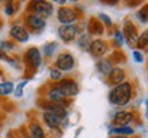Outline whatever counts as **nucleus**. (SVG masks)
<instances>
[{"mask_svg": "<svg viewBox=\"0 0 148 138\" xmlns=\"http://www.w3.org/2000/svg\"><path fill=\"white\" fill-rule=\"evenodd\" d=\"M133 96V86L130 82H122L119 85L114 86L110 90L108 94V100L112 105H126L127 103L130 101Z\"/></svg>", "mask_w": 148, "mask_h": 138, "instance_id": "nucleus-1", "label": "nucleus"}, {"mask_svg": "<svg viewBox=\"0 0 148 138\" xmlns=\"http://www.w3.org/2000/svg\"><path fill=\"white\" fill-rule=\"evenodd\" d=\"M29 10L32 11V14L41 16L42 19H45V18H49V16L52 15L53 7H52V4L48 3V1L38 0V1H32V3H29Z\"/></svg>", "mask_w": 148, "mask_h": 138, "instance_id": "nucleus-2", "label": "nucleus"}, {"mask_svg": "<svg viewBox=\"0 0 148 138\" xmlns=\"http://www.w3.org/2000/svg\"><path fill=\"white\" fill-rule=\"evenodd\" d=\"M58 89L62 92V94L66 97V99H69V97H74V96L78 94L79 92V88H78V84L73 80H62L59 81L58 84Z\"/></svg>", "mask_w": 148, "mask_h": 138, "instance_id": "nucleus-3", "label": "nucleus"}, {"mask_svg": "<svg viewBox=\"0 0 148 138\" xmlns=\"http://www.w3.org/2000/svg\"><path fill=\"white\" fill-rule=\"evenodd\" d=\"M78 19V15L74 8L69 7H60L58 10V21L62 25H73L74 22Z\"/></svg>", "mask_w": 148, "mask_h": 138, "instance_id": "nucleus-4", "label": "nucleus"}, {"mask_svg": "<svg viewBox=\"0 0 148 138\" xmlns=\"http://www.w3.org/2000/svg\"><path fill=\"white\" fill-rule=\"evenodd\" d=\"M25 62L30 69H38L40 64H41V52H40V49L36 47L29 48L26 53H25Z\"/></svg>", "mask_w": 148, "mask_h": 138, "instance_id": "nucleus-5", "label": "nucleus"}, {"mask_svg": "<svg viewBox=\"0 0 148 138\" xmlns=\"http://www.w3.org/2000/svg\"><path fill=\"white\" fill-rule=\"evenodd\" d=\"M77 33H78V27L75 25H60L58 27V36L64 43L73 41L77 37Z\"/></svg>", "mask_w": 148, "mask_h": 138, "instance_id": "nucleus-6", "label": "nucleus"}, {"mask_svg": "<svg viewBox=\"0 0 148 138\" xmlns=\"http://www.w3.org/2000/svg\"><path fill=\"white\" fill-rule=\"evenodd\" d=\"M55 67L59 71H70L74 67V58L70 53H60L55 60Z\"/></svg>", "mask_w": 148, "mask_h": 138, "instance_id": "nucleus-7", "label": "nucleus"}, {"mask_svg": "<svg viewBox=\"0 0 148 138\" xmlns=\"http://www.w3.org/2000/svg\"><path fill=\"white\" fill-rule=\"evenodd\" d=\"M123 38L127 41L129 45H136L137 44V38H138V34H137V29L136 26L133 25L130 21H126L125 22V25H123Z\"/></svg>", "mask_w": 148, "mask_h": 138, "instance_id": "nucleus-8", "label": "nucleus"}, {"mask_svg": "<svg viewBox=\"0 0 148 138\" xmlns=\"http://www.w3.org/2000/svg\"><path fill=\"white\" fill-rule=\"evenodd\" d=\"M42 108L45 109V112H51L55 116H58L59 119H62L63 122L67 119V109H66L64 105H62V104H56V103L48 101V103H45V104L42 105Z\"/></svg>", "mask_w": 148, "mask_h": 138, "instance_id": "nucleus-9", "label": "nucleus"}, {"mask_svg": "<svg viewBox=\"0 0 148 138\" xmlns=\"http://www.w3.org/2000/svg\"><path fill=\"white\" fill-rule=\"evenodd\" d=\"M10 36L12 40H15L18 43H26V41H29V37H30L29 32L23 26H21V25H14L11 27Z\"/></svg>", "mask_w": 148, "mask_h": 138, "instance_id": "nucleus-10", "label": "nucleus"}, {"mask_svg": "<svg viewBox=\"0 0 148 138\" xmlns=\"http://www.w3.org/2000/svg\"><path fill=\"white\" fill-rule=\"evenodd\" d=\"M107 49H108V45L104 40H93L92 44H90V48H89V52L92 53V56L95 58H101L103 55H106Z\"/></svg>", "mask_w": 148, "mask_h": 138, "instance_id": "nucleus-11", "label": "nucleus"}, {"mask_svg": "<svg viewBox=\"0 0 148 138\" xmlns=\"http://www.w3.org/2000/svg\"><path fill=\"white\" fill-rule=\"evenodd\" d=\"M25 22H26L27 27H30V29L36 30V32H38V30H42V29L45 27V25H47L45 19H42L41 16L34 15V14H29V15L26 16Z\"/></svg>", "mask_w": 148, "mask_h": 138, "instance_id": "nucleus-12", "label": "nucleus"}, {"mask_svg": "<svg viewBox=\"0 0 148 138\" xmlns=\"http://www.w3.org/2000/svg\"><path fill=\"white\" fill-rule=\"evenodd\" d=\"M132 120H133V114L132 112H127V111L116 112L115 115H114V118H112L114 124H116L118 127H121V126H127Z\"/></svg>", "mask_w": 148, "mask_h": 138, "instance_id": "nucleus-13", "label": "nucleus"}, {"mask_svg": "<svg viewBox=\"0 0 148 138\" xmlns=\"http://www.w3.org/2000/svg\"><path fill=\"white\" fill-rule=\"evenodd\" d=\"M125 80V71L119 67H112V70L110 71V74H108V82L112 84L114 86L119 85L122 84Z\"/></svg>", "mask_w": 148, "mask_h": 138, "instance_id": "nucleus-14", "label": "nucleus"}, {"mask_svg": "<svg viewBox=\"0 0 148 138\" xmlns=\"http://www.w3.org/2000/svg\"><path fill=\"white\" fill-rule=\"evenodd\" d=\"M42 120L45 122V124H47L49 128H58L60 124H62V119H59L58 116H55L53 114H51V112H45L44 111V114H42Z\"/></svg>", "mask_w": 148, "mask_h": 138, "instance_id": "nucleus-15", "label": "nucleus"}, {"mask_svg": "<svg viewBox=\"0 0 148 138\" xmlns=\"http://www.w3.org/2000/svg\"><path fill=\"white\" fill-rule=\"evenodd\" d=\"M48 100L51 101V103H56V104H62L63 105L66 97L62 94V92L58 89V86L55 85L48 90Z\"/></svg>", "mask_w": 148, "mask_h": 138, "instance_id": "nucleus-16", "label": "nucleus"}, {"mask_svg": "<svg viewBox=\"0 0 148 138\" xmlns=\"http://www.w3.org/2000/svg\"><path fill=\"white\" fill-rule=\"evenodd\" d=\"M29 131H30V138H45V133L42 127L37 122L30 123L29 126Z\"/></svg>", "mask_w": 148, "mask_h": 138, "instance_id": "nucleus-17", "label": "nucleus"}, {"mask_svg": "<svg viewBox=\"0 0 148 138\" xmlns=\"http://www.w3.org/2000/svg\"><path fill=\"white\" fill-rule=\"evenodd\" d=\"M96 69L99 70V73H101V74L108 75L110 71L112 70V64H111V62L107 60V59H100V60L96 63Z\"/></svg>", "mask_w": 148, "mask_h": 138, "instance_id": "nucleus-18", "label": "nucleus"}, {"mask_svg": "<svg viewBox=\"0 0 148 138\" xmlns=\"http://www.w3.org/2000/svg\"><path fill=\"white\" fill-rule=\"evenodd\" d=\"M110 134H116L121 137H127V135H133L134 130L129 126H121V127H112L110 130Z\"/></svg>", "mask_w": 148, "mask_h": 138, "instance_id": "nucleus-19", "label": "nucleus"}, {"mask_svg": "<svg viewBox=\"0 0 148 138\" xmlns=\"http://www.w3.org/2000/svg\"><path fill=\"white\" fill-rule=\"evenodd\" d=\"M14 84L10 81H5V82H0V97H5V96L11 94L14 92Z\"/></svg>", "mask_w": 148, "mask_h": 138, "instance_id": "nucleus-20", "label": "nucleus"}, {"mask_svg": "<svg viewBox=\"0 0 148 138\" xmlns=\"http://www.w3.org/2000/svg\"><path fill=\"white\" fill-rule=\"evenodd\" d=\"M90 44H92V40H90L89 34H82L78 40V47L82 49V51H89Z\"/></svg>", "mask_w": 148, "mask_h": 138, "instance_id": "nucleus-21", "label": "nucleus"}, {"mask_svg": "<svg viewBox=\"0 0 148 138\" xmlns=\"http://www.w3.org/2000/svg\"><path fill=\"white\" fill-rule=\"evenodd\" d=\"M136 47H137L138 49H148V30L143 32L138 36Z\"/></svg>", "mask_w": 148, "mask_h": 138, "instance_id": "nucleus-22", "label": "nucleus"}, {"mask_svg": "<svg viewBox=\"0 0 148 138\" xmlns=\"http://www.w3.org/2000/svg\"><path fill=\"white\" fill-rule=\"evenodd\" d=\"M58 49V43H55V41H52V43H47L44 47H42V52H44V55L45 56H52L53 53H55V51Z\"/></svg>", "mask_w": 148, "mask_h": 138, "instance_id": "nucleus-23", "label": "nucleus"}, {"mask_svg": "<svg viewBox=\"0 0 148 138\" xmlns=\"http://www.w3.org/2000/svg\"><path fill=\"white\" fill-rule=\"evenodd\" d=\"M136 16H137V19L141 22V23H147L148 22V4L143 5V7L137 11Z\"/></svg>", "mask_w": 148, "mask_h": 138, "instance_id": "nucleus-24", "label": "nucleus"}, {"mask_svg": "<svg viewBox=\"0 0 148 138\" xmlns=\"http://www.w3.org/2000/svg\"><path fill=\"white\" fill-rule=\"evenodd\" d=\"M89 29L90 33H95V34H101L103 33V26L100 25L99 19H92L89 22Z\"/></svg>", "mask_w": 148, "mask_h": 138, "instance_id": "nucleus-25", "label": "nucleus"}, {"mask_svg": "<svg viewBox=\"0 0 148 138\" xmlns=\"http://www.w3.org/2000/svg\"><path fill=\"white\" fill-rule=\"evenodd\" d=\"M26 84H27L26 81H22V82H19V84H18V86L14 89V96H15V97H18V99H19V97H22V96H23V89H25Z\"/></svg>", "mask_w": 148, "mask_h": 138, "instance_id": "nucleus-26", "label": "nucleus"}, {"mask_svg": "<svg viewBox=\"0 0 148 138\" xmlns=\"http://www.w3.org/2000/svg\"><path fill=\"white\" fill-rule=\"evenodd\" d=\"M49 77L53 81H60L62 80V71H59L56 67H52V69L49 70Z\"/></svg>", "mask_w": 148, "mask_h": 138, "instance_id": "nucleus-27", "label": "nucleus"}, {"mask_svg": "<svg viewBox=\"0 0 148 138\" xmlns=\"http://www.w3.org/2000/svg\"><path fill=\"white\" fill-rule=\"evenodd\" d=\"M14 48V44L10 43V41H3L0 43V52H8Z\"/></svg>", "mask_w": 148, "mask_h": 138, "instance_id": "nucleus-28", "label": "nucleus"}, {"mask_svg": "<svg viewBox=\"0 0 148 138\" xmlns=\"http://www.w3.org/2000/svg\"><path fill=\"white\" fill-rule=\"evenodd\" d=\"M114 40H115V44L118 45V47H121V45H123V34H122V32H119V30H116L115 33H114Z\"/></svg>", "mask_w": 148, "mask_h": 138, "instance_id": "nucleus-29", "label": "nucleus"}, {"mask_svg": "<svg viewBox=\"0 0 148 138\" xmlns=\"http://www.w3.org/2000/svg\"><path fill=\"white\" fill-rule=\"evenodd\" d=\"M97 19H99V22H103L104 25H107V26H111V19L110 16L107 15V14H99V16H97Z\"/></svg>", "mask_w": 148, "mask_h": 138, "instance_id": "nucleus-30", "label": "nucleus"}, {"mask_svg": "<svg viewBox=\"0 0 148 138\" xmlns=\"http://www.w3.org/2000/svg\"><path fill=\"white\" fill-rule=\"evenodd\" d=\"M133 59H134V62H137V63H143L144 62V56L140 51H133Z\"/></svg>", "mask_w": 148, "mask_h": 138, "instance_id": "nucleus-31", "label": "nucleus"}, {"mask_svg": "<svg viewBox=\"0 0 148 138\" xmlns=\"http://www.w3.org/2000/svg\"><path fill=\"white\" fill-rule=\"evenodd\" d=\"M4 11H5V14L7 15H12L14 12H15V7H14V3H7L5 4V8H4Z\"/></svg>", "mask_w": 148, "mask_h": 138, "instance_id": "nucleus-32", "label": "nucleus"}, {"mask_svg": "<svg viewBox=\"0 0 148 138\" xmlns=\"http://www.w3.org/2000/svg\"><path fill=\"white\" fill-rule=\"evenodd\" d=\"M145 116H147V120H148V99L145 100Z\"/></svg>", "mask_w": 148, "mask_h": 138, "instance_id": "nucleus-33", "label": "nucleus"}, {"mask_svg": "<svg viewBox=\"0 0 148 138\" xmlns=\"http://www.w3.org/2000/svg\"><path fill=\"white\" fill-rule=\"evenodd\" d=\"M114 138H127V137H121V135H118V137H114Z\"/></svg>", "mask_w": 148, "mask_h": 138, "instance_id": "nucleus-34", "label": "nucleus"}, {"mask_svg": "<svg viewBox=\"0 0 148 138\" xmlns=\"http://www.w3.org/2000/svg\"><path fill=\"white\" fill-rule=\"evenodd\" d=\"M21 138H23V137H21Z\"/></svg>", "mask_w": 148, "mask_h": 138, "instance_id": "nucleus-35", "label": "nucleus"}]
</instances>
